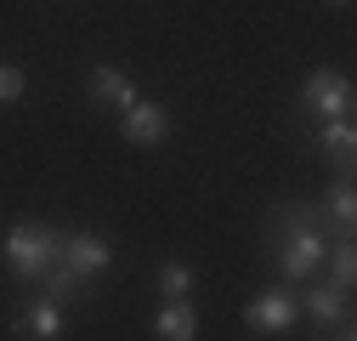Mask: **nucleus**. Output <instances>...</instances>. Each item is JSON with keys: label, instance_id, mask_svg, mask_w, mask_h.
Segmentation results:
<instances>
[{"label": "nucleus", "instance_id": "1", "mask_svg": "<svg viewBox=\"0 0 357 341\" xmlns=\"http://www.w3.org/2000/svg\"><path fill=\"white\" fill-rule=\"evenodd\" d=\"M261 245H266V268L278 284H306L324 273L329 233L318 222V199H273L261 217Z\"/></svg>", "mask_w": 357, "mask_h": 341}, {"label": "nucleus", "instance_id": "2", "mask_svg": "<svg viewBox=\"0 0 357 341\" xmlns=\"http://www.w3.org/2000/svg\"><path fill=\"white\" fill-rule=\"evenodd\" d=\"M57 256H63V222L23 217V222L6 228V239H0V268H6L17 296H29L46 268H57Z\"/></svg>", "mask_w": 357, "mask_h": 341}, {"label": "nucleus", "instance_id": "3", "mask_svg": "<svg viewBox=\"0 0 357 341\" xmlns=\"http://www.w3.org/2000/svg\"><path fill=\"white\" fill-rule=\"evenodd\" d=\"M357 92H351V74L346 68H306L301 92H295V119L301 125H318V119H351Z\"/></svg>", "mask_w": 357, "mask_h": 341}, {"label": "nucleus", "instance_id": "4", "mask_svg": "<svg viewBox=\"0 0 357 341\" xmlns=\"http://www.w3.org/2000/svg\"><path fill=\"white\" fill-rule=\"evenodd\" d=\"M57 262L74 273V279H85V284H102L108 273H114V239L108 233H97V228H63V256Z\"/></svg>", "mask_w": 357, "mask_h": 341}, {"label": "nucleus", "instance_id": "5", "mask_svg": "<svg viewBox=\"0 0 357 341\" xmlns=\"http://www.w3.org/2000/svg\"><path fill=\"white\" fill-rule=\"evenodd\" d=\"M244 324L255 330V335H289L295 324H301V290L295 284H261L250 302H244Z\"/></svg>", "mask_w": 357, "mask_h": 341}, {"label": "nucleus", "instance_id": "6", "mask_svg": "<svg viewBox=\"0 0 357 341\" xmlns=\"http://www.w3.org/2000/svg\"><path fill=\"white\" fill-rule=\"evenodd\" d=\"M301 290V324H312V335H335L340 324H351V290H340V284H329L324 273L318 279H306V284H295Z\"/></svg>", "mask_w": 357, "mask_h": 341}, {"label": "nucleus", "instance_id": "7", "mask_svg": "<svg viewBox=\"0 0 357 341\" xmlns=\"http://www.w3.org/2000/svg\"><path fill=\"white\" fill-rule=\"evenodd\" d=\"M12 335L17 341H63L68 335V307H57L40 290H29V296L12 302Z\"/></svg>", "mask_w": 357, "mask_h": 341}, {"label": "nucleus", "instance_id": "8", "mask_svg": "<svg viewBox=\"0 0 357 341\" xmlns=\"http://www.w3.org/2000/svg\"><path fill=\"white\" fill-rule=\"evenodd\" d=\"M301 148L312 159H324L329 170H351V159H357V119H318V125H306Z\"/></svg>", "mask_w": 357, "mask_h": 341}, {"label": "nucleus", "instance_id": "9", "mask_svg": "<svg viewBox=\"0 0 357 341\" xmlns=\"http://www.w3.org/2000/svg\"><path fill=\"white\" fill-rule=\"evenodd\" d=\"M137 97L142 92H137V80H130V68H119V63H91V68H85V103H91V108L125 114Z\"/></svg>", "mask_w": 357, "mask_h": 341}, {"label": "nucleus", "instance_id": "10", "mask_svg": "<svg viewBox=\"0 0 357 341\" xmlns=\"http://www.w3.org/2000/svg\"><path fill=\"white\" fill-rule=\"evenodd\" d=\"M318 222L329 239H357V188L351 170H335V182L318 194Z\"/></svg>", "mask_w": 357, "mask_h": 341}, {"label": "nucleus", "instance_id": "11", "mask_svg": "<svg viewBox=\"0 0 357 341\" xmlns=\"http://www.w3.org/2000/svg\"><path fill=\"white\" fill-rule=\"evenodd\" d=\"M119 137L130 148H165L170 143V108L153 103V97H137V103L119 114Z\"/></svg>", "mask_w": 357, "mask_h": 341}, {"label": "nucleus", "instance_id": "12", "mask_svg": "<svg viewBox=\"0 0 357 341\" xmlns=\"http://www.w3.org/2000/svg\"><path fill=\"white\" fill-rule=\"evenodd\" d=\"M153 290H159V302H193V290H199V268L188 262V256H165L159 273H153Z\"/></svg>", "mask_w": 357, "mask_h": 341}, {"label": "nucleus", "instance_id": "13", "mask_svg": "<svg viewBox=\"0 0 357 341\" xmlns=\"http://www.w3.org/2000/svg\"><path fill=\"white\" fill-rule=\"evenodd\" d=\"M153 335L159 341H199V307L193 302H159Z\"/></svg>", "mask_w": 357, "mask_h": 341}, {"label": "nucleus", "instance_id": "14", "mask_svg": "<svg viewBox=\"0 0 357 341\" xmlns=\"http://www.w3.org/2000/svg\"><path fill=\"white\" fill-rule=\"evenodd\" d=\"M40 296H46V302H57V307H79L85 302V296H91V284H85V279H74L63 262L57 268H46V273H40V284H34Z\"/></svg>", "mask_w": 357, "mask_h": 341}, {"label": "nucleus", "instance_id": "15", "mask_svg": "<svg viewBox=\"0 0 357 341\" xmlns=\"http://www.w3.org/2000/svg\"><path fill=\"white\" fill-rule=\"evenodd\" d=\"M324 279H329V284H340V290H351V284H357V245H351V239H329Z\"/></svg>", "mask_w": 357, "mask_h": 341}, {"label": "nucleus", "instance_id": "16", "mask_svg": "<svg viewBox=\"0 0 357 341\" xmlns=\"http://www.w3.org/2000/svg\"><path fill=\"white\" fill-rule=\"evenodd\" d=\"M23 92H29V74H23V63H0V108L23 103Z\"/></svg>", "mask_w": 357, "mask_h": 341}, {"label": "nucleus", "instance_id": "17", "mask_svg": "<svg viewBox=\"0 0 357 341\" xmlns=\"http://www.w3.org/2000/svg\"><path fill=\"white\" fill-rule=\"evenodd\" d=\"M324 6H346V0H324Z\"/></svg>", "mask_w": 357, "mask_h": 341}]
</instances>
